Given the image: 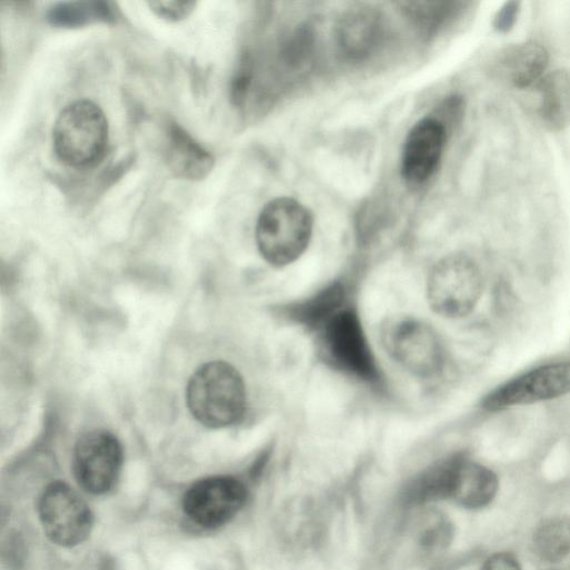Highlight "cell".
I'll return each instance as SVG.
<instances>
[{
  "instance_id": "1",
  "label": "cell",
  "mask_w": 570,
  "mask_h": 570,
  "mask_svg": "<svg viewBox=\"0 0 570 570\" xmlns=\"http://www.w3.org/2000/svg\"><path fill=\"white\" fill-rule=\"evenodd\" d=\"M186 403L193 416L207 428L234 424L243 416L246 405L243 379L224 361L205 363L188 381Z\"/></svg>"
},
{
  "instance_id": "2",
  "label": "cell",
  "mask_w": 570,
  "mask_h": 570,
  "mask_svg": "<svg viewBox=\"0 0 570 570\" xmlns=\"http://www.w3.org/2000/svg\"><path fill=\"white\" fill-rule=\"evenodd\" d=\"M109 139L108 120L94 101L82 99L67 105L52 128L57 158L72 168H88L104 157Z\"/></svg>"
},
{
  "instance_id": "3",
  "label": "cell",
  "mask_w": 570,
  "mask_h": 570,
  "mask_svg": "<svg viewBox=\"0 0 570 570\" xmlns=\"http://www.w3.org/2000/svg\"><path fill=\"white\" fill-rule=\"evenodd\" d=\"M312 233L313 216L308 208L292 197H277L261 210L255 238L267 263L285 266L305 252Z\"/></svg>"
},
{
  "instance_id": "4",
  "label": "cell",
  "mask_w": 570,
  "mask_h": 570,
  "mask_svg": "<svg viewBox=\"0 0 570 570\" xmlns=\"http://www.w3.org/2000/svg\"><path fill=\"white\" fill-rule=\"evenodd\" d=\"M482 292L483 276L478 264L462 253L441 258L428 278V302L436 314L446 318L469 315Z\"/></svg>"
},
{
  "instance_id": "5",
  "label": "cell",
  "mask_w": 570,
  "mask_h": 570,
  "mask_svg": "<svg viewBox=\"0 0 570 570\" xmlns=\"http://www.w3.org/2000/svg\"><path fill=\"white\" fill-rule=\"evenodd\" d=\"M382 341L390 355L413 375L430 379L444 368L446 356L440 336L417 318L389 320L382 328Z\"/></svg>"
},
{
  "instance_id": "6",
  "label": "cell",
  "mask_w": 570,
  "mask_h": 570,
  "mask_svg": "<svg viewBox=\"0 0 570 570\" xmlns=\"http://www.w3.org/2000/svg\"><path fill=\"white\" fill-rule=\"evenodd\" d=\"M318 332L325 358L335 368L365 382L377 380V366L354 309L341 308Z\"/></svg>"
},
{
  "instance_id": "7",
  "label": "cell",
  "mask_w": 570,
  "mask_h": 570,
  "mask_svg": "<svg viewBox=\"0 0 570 570\" xmlns=\"http://www.w3.org/2000/svg\"><path fill=\"white\" fill-rule=\"evenodd\" d=\"M570 393V360L529 370L489 392L481 401L488 412L558 399Z\"/></svg>"
},
{
  "instance_id": "8",
  "label": "cell",
  "mask_w": 570,
  "mask_h": 570,
  "mask_svg": "<svg viewBox=\"0 0 570 570\" xmlns=\"http://www.w3.org/2000/svg\"><path fill=\"white\" fill-rule=\"evenodd\" d=\"M39 515L47 535L60 546L82 542L92 527V514L87 503L61 482L46 488L39 500Z\"/></svg>"
},
{
  "instance_id": "9",
  "label": "cell",
  "mask_w": 570,
  "mask_h": 570,
  "mask_svg": "<svg viewBox=\"0 0 570 570\" xmlns=\"http://www.w3.org/2000/svg\"><path fill=\"white\" fill-rule=\"evenodd\" d=\"M122 463V450L109 431L97 429L82 434L73 451V471L79 484L91 493L112 488Z\"/></svg>"
},
{
  "instance_id": "10",
  "label": "cell",
  "mask_w": 570,
  "mask_h": 570,
  "mask_svg": "<svg viewBox=\"0 0 570 570\" xmlns=\"http://www.w3.org/2000/svg\"><path fill=\"white\" fill-rule=\"evenodd\" d=\"M246 489L232 476H212L193 484L185 493V513L195 523L213 528L228 522L243 507Z\"/></svg>"
},
{
  "instance_id": "11",
  "label": "cell",
  "mask_w": 570,
  "mask_h": 570,
  "mask_svg": "<svg viewBox=\"0 0 570 570\" xmlns=\"http://www.w3.org/2000/svg\"><path fill=\"white\" fill-rule=\"evenodd\" d=\"M448 130L433 116L415 122L407 132L401 157L402 178L411 186H420L436 171Z\"/></svg>"
},
{
  "instance_id": "12",
  "label": "cell",
  "mask_w": 570,
  "mask_h": 570,
  "mask_svg": "<svg viewBox=\"0 0 570 570\" xmlns=\"http://www.w3.org/2000/svg\"><path fill=\"white\" fill-rule=\"evenodd\" d=\"M165 161L179 178L200 180L214 166V157L176 122L167 125L165 131Z\"/></svg>"
},
{
  "instance_id": "13",
  "label": "cell",
  "mask_w": 570,
  "mask_h": 570,
  "mask_svg": "<svg viewBox=\"0 0 570 570\" xmlns=\"http://www.w3.org/2000/svg\"><path fill=\"white\" fill-rule=\"evenodd\" d=\"M383 37L380 12L370 7L354 8L341 19L336 38L341 51L350 59L360 60L371 55Z\"/></svg>"
},
{
  "instance_id": "14",
  "label": "cell",
  "mask_w": 570,
  "mask_h": 570,
  "mask_svg": "<svg viewBox=\"0 0 570 570\" xmlns=\"http://www.w3.org/2000/svg\"><path fill=\"white\" fill-rule=\"evenodd\" d=\"M549 62L546 48L533 40L517 43L499 53L494 71L518 89L539 82Z\"/></svg>"
},
{
  "instance_id": "15",
  "label": "cell",
  "mask_w": 570,
  "mask_h": 570,
  "mask_svg": "<svg viewBox=\"0 0 570 570\" xmlns=\"http://www.w3.org/2000/svg\"><path fill=\"white\" fill-rule=\"evenodd\" d=\"M498 487V478L492 470L459 455L451 498L460 505L483 508L494 499Z\"/></svg>"
},
{
  "instance_id": "16",
  "label": "cell",
  "mask_w": 570,
  "mask_h": 570,
  "mask_svg": "<svg viewBox=\"0 0 570 570\" xmlns=\"http://www.w3.org/2000/svg\"><path fill=\"white\" fill-rule=\"evenodd\" d=\"M540 101L538 114L551 131H560L570 125V72L557 69L538 82Z\"/></svg>"
},
{
  "instance_id": "17",
  "label": "cell",
  "mask_w": 570,
  "mask_h": 570,
  "mask_svg": "<svg viewBox=\"0 0 570 570\" xmlns=\"http://www.w3.org/2000/svg\"><path fill=\"white\" fill-rule=\"evenodd\" d=\"M47 19L56 27L77 28L97 21L115 22L117 10L106 1L59 2L48 10Z\"/></svg>"
},
{
  "instance_id": "18",
  "label": "cell",
  "mask_w": 570,
  "mask_h": 570,
  "mask_svg": "<svg viewBox=\"0 0 570 570\" xmlns=\"http://www.w3.org/2000/svg\"><path fill=\"white\" fill-rule=\"evenodd\" d=\"M459 455L446 459L419 475L409 485L405 498L411 503H424L451 498Z\"/></svg>"
},
{
  "instance_id": "19",
  "label": "cell",
  "mask_w": 570,
  "mask_h": 570,
  "mask_svg": "<svg viewBox=\"0 0 570 570\" xmlns=\"http://www.w3.org/2000/svg\"><path fill=\"white\" fill-rule=\"evenodd\" d=\"M344 297L342 285L332 284L292 307L291 317L308 328L318 331L326 321L343 308Z\"/></svg>"
},
{
  "instance_id": "20",
  "label": "cell",
  "mask_w": 570,
  "mask_h": 570,
  "mask_svg": "<svg viewBox=\"0 0 570 570\" xmlns=\"http://www.w3.org/2000/svg\"><path fill=\"white\" fill-rule=\"evenodd\" d=\"M535 553L543 560L560 561L570 553V518L552 517L542 521L533 534Z\"/></svg>"
},
{
  "instance_id": "21",
  "label": "cell",
  "mask_w": 570,
  "mask_h": 570,
  "mask_svg": "<svg viewBox=\"0 0 570 570\" xmlns=\"http://www.w3.org/2000/svg\"><path fill=\"white\" fill-rule=\"evenodd\" d=\"M150 10L159 18L176 22L187 18L196 7L195 1H151Z\"/></svg>"
},
{
  "instance_id": "22",
  "label": "cell",
  "mask_w": 570,
  "mask_h": 570,
  "mask_svg": "<svg viewBox=\"0 0 570 570\" xmlns=\"http://www.w3.org/2000/svg\"><path fill=\"white\" fill-rule=\"evenodd\" d=\"M521 3L519 1H507L495 12L492 21V27L500 33L510 32L520 12Z\"/></svg>"
},
{
  "instance_id": "23",
  "label": "cell",
  "mask_w": 570,
  "mask_h": 570,
  "mask_svg": "<svg viewBox=\"0 0 570 570\" xmlns=\"http://www.w3.org/2000/svg\"><path fill=\"white\" fill-rule=\"evenodd\" d=\"M464 111V100L461 96L453 95L448 97L440 106L439 117L440 120L448 130V126H453L460 121Z\"/></svg>"
},
{
  "instance_id": "24",
  "label": "cell",
  "mask_w": 570,
  "mask_h": 570,
  "mask_svg": "<svg viewBox=\"0 0 570 570\" xmlns=\"http://www.w3.org/2000/svg\"><path fill=\"white\" fill-rule=\"evenodd\" d=\"M480 570H522L514 556L508 552H498L489 557Z\"/></svg>"
}]
</instances>
